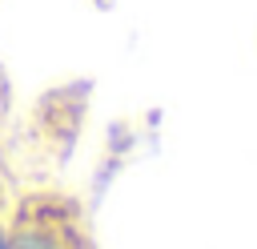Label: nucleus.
Returning a JSON list of instances; mask_svg holds the SVG:
<instances>
[{"label": "nucleus", "mask_w": 257, "mask_h": 249, "mask_svg": "<svg viewBox=\"0 0 257 249\" xmlns=\"http://www.w3.org/2000/svg\"><path fill=\"white\" fill-rule=\"evenodd\" d=\"M12 249H76V237H68V229L52 225L48 217H28L12 225Z\"/></svg>", "instance_id": "obj_1"}, {"label": "nucleus", "mask_w": 257, "mask_h": 249, "mask_svg": "<svg viewBox=\"0 0 257 249\" xmlns=\"http://www.w3.org/2000/svg\"><path fill=\"white\" fill-rule=\"evenodd\" d=\"M0 249H12V221L4 209H0Z\"/></svg>", "instance_id": "obj_2"}, {"label": "nucleus", "mask_w": 257, "mask_h": 249, "mask_svg": "<svg viewBox=\"0 0 257 249\" xmlns=\"http://www.w3.org/2000/svg\"><path fill=\"white\" fill-rule=\"evenodd\" d=\"M76 249H80V245H76Z\"/></svg>", "instance_id": "obj_3"}]
</instances>
